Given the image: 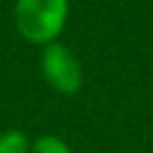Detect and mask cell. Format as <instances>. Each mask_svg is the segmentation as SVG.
I'll return each instance as SVG.
<instances>
[{"label":"cell","mask_w":153,"mask_h":153,"mask_svg":"<svg viewBox=\"0 0 153 153\" xmlns=\"http://www.w3.org/2000/svg\"><path fill=\"white\" fill-rule=\"evenodd\" d=\"M70 0H16L14 25L23 41L38 48L59 41L68 25Z\"/></svg>","instance_id":"cell-1"},{"label":"cell","mask_w":153,"mask_h":153,"mask_svg":"<svg viewBox=\"0 0 153 153\" xmlns=\"http://www.w3.org/2000/svg\"><path fill=\"white\" fill-rule=\"evenodd\" d=\"M41 76L43 81L59 95H76L83 88V65L74 52L68 45L54 43L41 48V59H38Z\"/></svg>","instance_id":"cell-2"},{"label":"cell","mask_w":153,"mask_h":153,"mask_svg":"<svg viewBox=\"0 0 153 153\" xmlns=\"http://www.w3.org/2000/svg\"><path fill=\"white\" fill-rule=\"evenodd\" d=\"M0 153H32V140L20 128H7L0 133Z\"/></svg>","instance_id":"cell-3"},{"label":"cell","mask_w":153,"mask_h":153,"mask_svg":"<svg viewBox=\"0 0 153 153\" xmlns=\"http://www.w3.org/2000/svg\"><path fill=\"white\" fill-rule=\"evenodd\" d=\"M32 153H72V149L63 137L43 133L32 140Z\"/></svg>","instance_id":"cell-4"}]
</instances>
